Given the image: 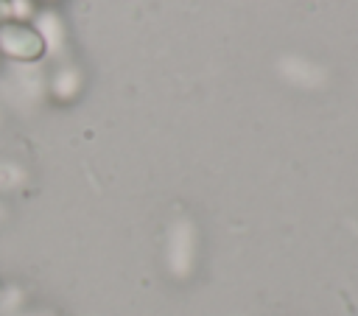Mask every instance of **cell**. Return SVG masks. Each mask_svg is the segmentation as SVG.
<instances>
[{"mask_svg": "<svg viewBox=\"0 0 358 316\" xmlns=\"http://www.w3.org/2000/svg\"><path fill=\"white\" fill-rule=\"evenodd\" d=\"M196 263V227L187 218H179L168 229V268L176 277H187Z\"/></svg>", "mask_w": 358, "mask_h": 316, "instance_id": "6da1fadb", "label": "cell"}, {"mask_svg": "<svg viewBox=\"0 0 358 316\" xmlns=\"http://www.w3.org/2000/svg\"><path fill=\"white\" fill-rule=\"evenodd\" d=\"M0 45L14 56H36L42 48V39H39V34H34L28 28H3Z\"/></svg>", "mask_w": 358, "mask_h": 316, "instance_id": "7a4b0ae2", "label": "cell"}, {"mask_svg": "<svg viewBox=\"0 0 358 316\" xmlns=\"http://www.w3.org/2000/svg\"><path fill=\"white\" fill-rule=\"evenodd\" d=\"M25 182V171L14 162H0V190H11L20 187Z\"/></svg>", "mask_w": 358, "mask_h": 316, "instance_id": "3957f363", "label": "cell"}, {"mask_svg": "<svg viewBox=\"0 0 358 316\" xmlns=\"http://www.w3.org/2000/svg\"><path fill=\"white\" fill-rule=\"evenodd\" d=\"M0 215H3V210H0Z\"/></svg>", "mask_w": 358, "mask_h": 316, "instance_id": "277c9868", "label": "cell"}]
</instances>
